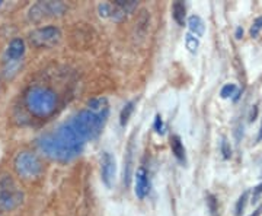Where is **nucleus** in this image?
<instances>
[{
    "label": "nucleus",
    "mask_w": 262,
    "mask_h": 216,
    "mask_svg": "<svg viewBox=\"0 0 262 216\" xmlns=\"http://www.w3.org/2000/svg\"><path fill=\"white\" fill-rule=\"evenodd\" d=\"M25 107L32 115L46 119L56 111V92L46 86H31L25 94Z\"/></svg>",
    "instance_id": "1"
},
{
    "label": "nucleus",
    "mask_w": 262,
    "mask_h": 216,
    "mask_svg": "<svg viewBox=\"0 0 262 216\" xmlns=\"http://www.w3.org/2000/svg\"><path fill=\"white\" fill-rule=\"evenodd\" d=\"M70 126L79 133L84 141H92L99 136V133L102 132L103 123L95 115L91 110H83L79 111L75 117L72 119Z\"/></svg>",
    "instance_id": "2"
},
{
    "label": "nucleus",
    "mask_w": 262,
    "mask_h": 216,
    "mask_svg": "<svg viewBox=\"0 0 262 216\" xmlns=\"http://www.w3.org/2000/svg\"><path fill=\"white\" fill-rule=\"evenodd\" d=\"M24 200V193L10 175L0 177V209L15 210L20 206Z\"/></svg>",
    "instance_id": "3"
},
{
    "label": "nucleus",
    "mask_w": 262,
    "mask_h": 216,
    "mask_svg": "<svg viewBox=\"0 0 262 216\" xmlns=\"http://www.w3.org/2000/svg\"><path fill=\"white\" fill-rule=\"evenodd\" d=\"M54 138L57 139V142L64 148L73 158H76L82 150H83V146L86 141L83 138L76 132L75 129L70 126V124H63L57 129L56 132L53 133Z\"/></svg>",
    "instance_id": "4"
},
{
    "label": "nucleus",
    "mask_w": 262,
    "mask_h": 216,
    "mask_svg": "<svg viewBox=\"0 0 262 216\" xmlns=\"http://www.w3.org/2000/svg\"><path fill=\"white\" fill-rule=\"evenodd\" d=\"M15 169L22 179H35L41 174L42 165L37 155L31 152H20L15 158Z\"/></svg>",
    "instance_id": "5"
},
{
    "label": "nucleus",
    "mask_w": 262,
    "mask_h": 216,
    "mask_svg": "<svg viewBox=\"0 0 262 216\" xmlns=\"http://www.w3.org/2000/svg\"><path fill=\"white\" fill-rule=\"evenodd\" d=\"M61 40V31L54 25L34 29L29 34V43L37 48L54 47Z\"/></svg>",
    "instance_id": "6"
},
{
    "label": "nucleus",
    "mask_w": 262,
    "mask_h": 216,
    "mask_svg": "<svg viewBox=\"0 0 262 216\" xmlns=\"http://www.w3.org/2000/svg\"><path fill=\"white\" fill-rule=\"evenodd\" d=\"M66 5L63 2H38L28 12L29 21L41 22L42 19L60 16L66 12Z\"/></svg>",
    "instance_id": "7"
},
{
    "label": "nucleus",
    "mask_w": 262,
    "mask_h": 216,
    "mask_svg": "<svg viewBox=\"0 0 262 216\" xmlns=\"http://www.w3.org/2000/svg\"><path fill=\"white\" fill-rule=\"evenodd\" d=\"M38 146L51 160L60 161V162H67V161L73 160V156L57 142L53 133H48V134L41 136L38 139Z\"/></svg>",
    "instance_id": "8"
},
{
    "label": "nucleus",
    "mask_w": 262,
    "mask_h": 216,
    "mask_svg": "<svg viewBox=\"0 0 262 216\" xmlns=\"http://www.w3.org/2000/svg\"><path fill=\"white\" fill-rule=\"evenodd\" d=\"M101 174L102 181L106 187H113L114 180L117 175V162L115 158L110 152H103L102 160H101Z\"/></svg>",
    "instance_id": "9"
},
{
    "label": "nucleus",
    "mask_w": 262,
    "mask_h": 216,
    "mask_svg": "<svg viewBox=\"0 0 262 216\" xmlns=\"http://www.w3.org/2000/svg\"><path fill=\"white\" fill-rule=\"evenodd\" d=\"M134 181H136V188H134L136 196L140 199V200H143V199L149 194L150 191L149 174H147L146 168H143V167H139V168H137L136 175H134Z\"/></svg>",
    "instance_id": "10"
},
{
    "label": "nucleus",
    "mask_w": 262,
    "mask_h": 216,
    "mask_svg": "<svg viewBox=\"0 0 262 216\" xmlns=\"http://www.w3.org/2000/svg\"><path fill=\"white\" fill-rule=\"evenodd\" d=\"M25 41L22 38L12 40L9 47L6 50V62L9 63H18L19 60L25 54Z\"/></svg>",
    "instance_id": "11"
},
{
    "label": "nucleus",
    "mask_w": 262,
    "mask_h": 216,
    "mask_svg": "<svg viewBox=\"0 0 262 216\" xmlns=\"http://www.w3.org/2000/svg\"><path fill=\"white\" fill-rule=\"evenodd\" d=\"M88 105H89L91 111H92L101 122H106V119H108V115H110V105H108L106 98H95V100H91Z\"/></svg>",
    "instance_id": "12"
},
{
    "label": "nucleus",
    "mask_w": 262,
    "mask_h": 216,
    "mask_svg": "<svg viewBox=\"0 0 262 216\" xmlns=\"http://www.w3.org/2000/svg\"><path fill=\"white\" fill-rule=\"evenodd\" d=\"M170 149L172 153L175 155V158L181 162V164H185L187 162V152H185V146L181 141L178 134H173L170 136Z\"/></svg>",
    "instance_id": "13"
},
{
    "label": "nucleus",
    "mask_w": 262,
    "mask_h": 216,
    "mask_svg": "<svg viewBox=\"0 0 262 216\" xmlns=\"http://www.w3.org/2000/svg\"><path fill=\"white\" fill-rule=\"evenodd\" d=\"M188 28H189V34H192L196 38L203 37L204 32H206L204 21L200 18L198 15H192V16L188 18Z\"/></svg>",
    "instance_id": "14"
},
{
    "label": "nucleus",
    "mask_w": 262,
    "mask_h": 216,
    "mask_svg": "<svg viewBox=\"0 0 262 216\" xmlns=\"http://www.w3.org/2000/svg\"><path fill=\"white\" fill-rule=\"evenodd\" d=\"M133 150H134V142L131 138L128 148H127V153H125V165H124V184L125 186L130 184L131 168H133Z\"/></svg>",
    "instance_id": "15"
},
{
    "label": "nucleus",
    "mask_w": 262,
    "mask_h": 216,
    "mask_svg": "<svg viewBox=\"0 0 262 216\" xmlns=\"http://www.w3.org/2000/svg\"><path fill=\"white\" fill-rule=\"evenodd\" d=\"M172 16L175 19V22L184 27L185 25V18H187V9H185V5L184 2H175L172 5Z\"/></svg>",
    "instance_id": "16"
},
{
    "label": "nucleus",
    "mask_w": 262,
    "mask_h": 216,
    "mask_svg": "<svg viewBox=\"0 0 262 216\" xmlns=\"http://www.w3.org/2000/svg\"><path fill=\"white\" fill-rule=\"evenodd\" d=\"M113 5L117 9L121 10L122 13L127 16V15H130V13H133L134 10L137 9L139 2L137 0H115Z\"/></svg>",
    "instance_id": "17"
},
{
    "label": "nucleus",
    "mask_w": 262,
    "mask_h": 216,
    "mask_svg": "<svg viewBox=\"0 0 262 216\" xmlns=\"http://www.w3.org/2000/svg\"><path fill=\"white\" fill-rule=\"evenodd\" d=\"M133 111H134V103L133 101H130V103H127L124 105V108L121 110V114H120V123H121L122 127L127 126V123L130 120Z\"/></svg>",
    "instance_id": "18"
},
{
    "label": "nucleus",
    "mask_w": 262,
    "mask_h": 216,
    "mask_svg": "<svg viewBox=\"0 0 262 216\" xmlns=\"http://www.w3.org/2000/svg\"><path fill=\"white\" fill-rule=\"evenodd\" d=\"M185 46H187L188 51L196 53V51H198V47H200V40L196 37H194L192 34L188 32L187 35H185Z\"/></svg>",
    "instance_id": "19"
},
{
    "label": "nucleus",
    "mask_w": 262,
    "mask_h": 216,
    "mask_svg": "<svg viewBox=\"0 0 262 216\" xmlns=\"http://www.w3.org/2000/svg\"><path fill=\"white\" fill-rule=\"evenodd\" d=\"M248 196H249V193H248V191H245L244 194L239 198V200H237V203H236V216H242V213H244Z\"/></svg>",
    "instance_id": "20"
},
{
    "label": "nucleus",
    "mask_w": 262,
    "mask_h": 216,
    "mask_svg": "<svg viewBox=\"0 0 262 216\" xmlns=\"http://www.w3.org/2000/svg\"><path fill=\"white\" fill-rule=\"evenodd\" d=\"M99 10V16L101 18H111V10H113V5L111 3H101L98 6Z\"/></svg>",
    "instance_id": "21"
},
{
    "label": "nucleus",
    "mask_w": 262,
    "mask_h": 216,
    "mask_svg": "<svg viewBox=\"0 0 262 216\" xmlns=\"http://www.w3.org/2000/svg\"><path fill=\"white\" fill-rule=\"evenodd\" d=\"M237 92V88H236V85L234 84H227L223 86V89H222V98H230L232 95H234Z\"/></svg>",
    "instance_id": "22"
},
{
    "label": "nucleus",
    "mask_w": 262,
    "mask_h": 216,
    "mask_svg": "<svg viewBox=\"0 0 262 216\" xmlns=\"http://www.w3.org/2000/svg\"><path fill=\"white\" fill-rule=\"evenodd\" d=\"M262 32V16L255 19V22L252 24V27H251V37L256 38L259 34Z\"/></svg>",
    "instance_id": "23"
},
{
    "label": "nucleus",
    "mask_w": 262,
    "mask_h": 216,
    "mask_svg": "<svg viewBox=\"0 0 262 216\" xmlns=\"http://www.w3.org/2000/svg\"><path fill=\"white\" fill-rule=\"evenodd\" d=\"M220 149H222V153H223V158H225V160H230V156H232V148H230V143L227 142L226 138L222 139Z\"/></svg>",
    "instance_id": "24"
},
{
    "label": "nucleus",
    "mask_w": 262,
    "mask_h": 216,
    "mask_svg": "<svg viewBox=\"0 0 262 216\" xmlns=\"http://www.w3.org/2000/svg\"><path fill=\"white\" fill-rule=\"evenodd\" d=\"M207 206L210 209L211 215L217 216V199H215L213 194H208V196H207Z\"/></svg>",
    "instance_id": "25"
},
{
    "label": "nucleus",
    "mask_w": 262,
    "mask_h": 216,
    "mask_svg": "<svg viewBox=\"0 0 262 216\" xmlns=\"http://www.w3.org/2000/svg\"><path fill=\"white\" fill-rule=\"evenodd\" d=\"M153 127H155L156 133H159V134H163V133H165V124H163V120H162L160 114H158V115L155 117V124H153Z\"/></svg>",
    "instance_id": "26"
},
{
    "label": "nucleus",
    "mask_w": 262,
    "mask_h": 216,
    "mask_svg": "<svg viewBox=\"0 0 262 216\" xmlns=\"http://www.w3.org/2000/svg\"><path fill=\"white\" fill-rule=\"evenodd\" d=\"M256 114H258V107H256V105H253L252 111H251V115H249V119H251V122H253V120L256 119Z\"/></svg>",
    "instance_id": "27"
},
{
    "label": "nucleus",
    "mask_w": 262,
    "mask_h": 216,
    "mask_svg": "<svg viewBox=\"0 0 262 216\" xmlns=\"http://www.w3.org/2000/svg\"><path fill=\"white\" fill-rule=\"evenodd\" d=\"M262 193V183L259 184V186H256L255 187V190H253V196H258V194H261Z\"/></svg>",
    "instance_id": "28"
},
{
    "label": "nucleus",
    "mask_w": 262,
    "mask_h": 216,
    "mask_svg": "<svg viewBox=\"0 0 262 216\" xmlns=\"http://www.w3.org/2000/svg\"><path fill=\"white\" fill-rule=\"evenodd\" d=\"M242 35H244V29L239 27V28L236 29V38H237V40H241V38H242Z\"/></svg>",
    "instance_id": "29"
},
{
    "label": "nucleus",
    "mask_w": 262,
    "mask_h": 216,
    "mask_svg": "<svg viewBox=\"0 0 262 216\" xmlns=\"http://www.w3.org/2000/svg\"><path fill=\"white\" fill-rule=\"evenodd\" d=\"M261 213H262V206L259 207V209H256V210H255V212H253L251 216H261Z\"/></svg>",
    "instance_id": "30"
},
{
    "label": "nucleus",
    "mask_w": 262,
    "mask_h": 216,
    "mask_svg": "<svg viewBox=\"0 0 262 216\" xmlns=\"http://www.w3.org/2000/svg\"><path fill=\"white\" fill-rule=\"evenodd\" d=\"M262 141V124H261V129H259V133H258V138H256V142H261Z\"/></svg>",
    "instance_id": "31"
},
{
    "label": "nucleus",
    "mask_w": 262,
    "mask_h": 216,
    "mask_svg": "<svg viewBox=\"0 0 262 216\" xmlns=\"http://www.w3.org/2000/svg\"><path fill=\"white\" fill-rule=\"evenodd\" d=\"M0 5H2V2H0Z\"/></svg>",
    "instance_id": "32"
}]
</instances>
